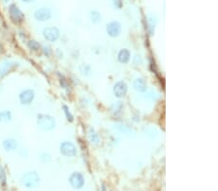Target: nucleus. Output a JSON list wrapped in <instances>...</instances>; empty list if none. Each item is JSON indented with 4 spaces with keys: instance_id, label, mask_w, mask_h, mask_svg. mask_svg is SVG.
I'll return each instance as SVG.
<instances>
[{
    "instance_id": "obj_1",
    "label": "nucleus",
    "mask_w": 218,
    "mask_h": 191,
    "mask_svg": "<svg viewBox=\"0 0 218 191\" xmlns=\"http://www.w3.org/2000/svg\"><path fill=\"white\" fill-rule=\"evenodd\" d=\"M37 125L42 130L50 131L55 128V119L50 115L40 114L37 117Z\"/></svg>"
},
{
    "instance_id": "obj_2",
    "label": "nucleus",
    "mask_w": 218,
    "mask_h": 191,
    "mask_svg": "<svg viewBox=\"0 0 218 191\" xmlns=\"http://www.w3.org/2000/svg\"><path fill=\"white\" fill-rule=\"evenodd\" d=\"M21 183L26 188H35L40 183V177L36 172H27L21 177Z\"/></svg>"
},
{
    "instance_id": "obj_3",
    "label": "nucleus",
    "mask_w": 218,
    "mask_h": 191,
    "mask_svg": "<svg viewBox=\"0 0 218 191\" xmlns=\"http://www.w3.org/2000/svg\"><path fill=\"white\" fill-rule=\"evenodd\" d=\"M60 152L66 157H73L77 156V149L72 142L65 141L60 145Z\"/></svg>"
},
{
    "instance_id": "obj_4",
    "label": "nucleus",
    "mask_w": 218,
    "mask_h": 191,
    "mask_svg": "<svg viewBox=\"0 0 218 191\" xmlns=\"http://www.w3.org/2000/svg\"><path fill=\"white\" fill-rule=\"evenodd\" d=\"M69 183L74 189H81L85 185V178L79 172H74L69 177Z\"/></svg>"
},
{
    "instance_id": "obj_5",
    "label": "nucleus",
    "mask_w": 218,
    "mask_h": 191,
    "mask_svg": "<svg viewBox=\"0 0 218 191\" xmlns=\"http://www.w3.org/2000/svg\"><path fill=\"white\" fill-rule=\"evenodd\" d=\"M9 15H10L12 20L17 23L21 22L24 18V13L20 10V8H18L16 4H11L10 7H9Z\"/></svg>"
},
{
    "instance_id": "obj_6",
    "label": "nucleus",
    "mask_w": 218,
    "mask_h": 191,
    "mask_svg": "<svg viewBox=\"0 0 218 191\" xmlns=\"http://www.w3.org/2000/svg\"><path fill=\"white\" fill-rule=\"evenodd\" d=\"M106 30L110 37L115 38V37H118L120 33H121V25H120L118 21H112L107 24Z\"/></svg>"
},
{
    "instance_id": "obj_7",
    "label": "nucleus",
    "mask_w": 218,
    "mask_h": 191,
    "mask_svg": "<svg viewBox=\"0 0 218 191\" xmlns=\"http://www.w3.org/2000/svg\"><path fill=\"white\" fill-rule=\"evenodd\" d=\"M60 32L56 27H47L43 30V36L48 42H55L59 38Z\"/></svg>"
},
{
    "instance_id": "obj_8",
    "label": "nucleus",
    "mask_w": 218,
    "mask_h": 191,
    "mask_svg": "<svg viewBox=\"0 0 218 191\" xmlns=\"http://www.w3.org/2000/svg\"><path fill=\"white\" fill-rule=\"evenodd\" d=\"M128 91V86L124 81H118L114 86V94L117 97H123L126 96Z\"/></svg>"
},
{
    "instance_id": "obj_9",
    "label": "nucleus",
    "mask_w": 218,
    "mask_h": 191,
    "mask_svg": "<svg viewBox=\"0 0 218 191\" xmlns=\"http://www.w3.org/2000/svg\"><path fill=\"white\" fill-rule=\"evenodd\" d=\"M34 17L36 20L39 21H46V20H50V17H52V13H50L49 8L44 7V8H40L38 10H36L34 13Z\"/></svg>"
},
{
    "instance_id": "obj_10",
    "label": "nucleus",
    "mask_w": 218,
    "mask_h": 191,
    "mask_svg": "<svg viewBox=\"0 0 218 191\" xmlns=\"http://www.w3.org/2000/svg\"><path fill=\"white\" fill-rule=\"evenodd\" d=\"M18 97H20V101L22 105H27L33 101L34 97H35V93L33 90L28 89V90L21 92L20 96H18Z\"/></svg>"
},
{
    "instance_id": "obj_11",
    "label": "nucleus",
    "mask_w": 218,
    "mask_h": 191,
    "mask_svg": "<svg viewBox=\"0 0 218 191\" xmlns=\"http://www.w3.org/2000/svg\"><path fill=\"white\" fill-rule=\"evenodd\" d=\"M133 87L135 88L136 91L141 93L146 92L147 90V84L143 78H136L133 82Z\"/></svg>"
},
{
    "instance_id": "obj_12",
    "label": "nucleus",
    "mask_w": 218,
    "mask_h": 191,
    "mask_svg": "<svg viewBox=\"0 0 218 191\" xmlns=\"http://www.w3.org/2000/svg\"><path fill=\"white\" fill-rule=\"evenodd\" d=\"M14 65H15V63L10 62V61H4L3 63L0 64V76L3 77L4 75H6V74L12 69Z\"/></svg>"
},
{
    "instance_id": "obj_13",
    "label": "nucleus",
    "mask_w": 218,
    "mask_h": 191,
    "mask_svg": "<svg viewBox=\"0 0 218 191\" xmlns=\"http://www.w3.org/2000/svg\"><path fill=\"white\" fill-rule=\"evenodd\" d=\"M3 148L5 149L7 152L15 151L18 148V143L15 139L9 138V139H6V140L3 141Z\"/></svg>"
},
{
    "instance_id": "obj_14",
    "label": "nucleus",
    "mask_w": 218,
    "mask_h": 191,
    "mask_svg": "<svg viewBox=\"0 0 218 191\" xmlns=\"http://www.w3.org/2000/svg\"><path fill=\"white\" fill-rule=\"evenodd\" d=\"M130 57H131V53H130V51L126 48H123L119 51V53L117 55V59L120 63H123V64H126L129 62L130 60Z\"/></svg>"
},
{
    "instance_id": "obj_15",
    "label": "nucleus",
    "mask_w": 218,
    "mask_h": 191,
    "mask_svg": "<svg viewBox=\"0 0 218 191\" xmlns=\"http://www.w3.org/2000/svg\"><path fill=\"white\" fill-rule=\"evenodd\" d=\"M88 138L91 143H95V144H98L99 143V136L97 132L93 128H89L88 130Z\"/></svg>"
},
{
    "instance_id": "obj_16",
    "label": "nucleus",
    "mask_w": 218,
    "mask_h": 191,
    "mask_svg": "<svg viewBox=\"0 0 218 191\" xmlns=\"http://www.w3.org/2000/svg\"><path fill=\"white\" fill-rule=\"evenodd\" d=\"M12 115L10 111H2L0 112V122H7V121H11Z\"/></svg>"
},
{
    "instance_id": "obj_17",
    "label": "nucleus",
    "mask_w": 218,
    "mask_h": 191,
    "mask_svg": "<svg viewBox=\"0 0 218 191\" xmlns=\"http://www.w3.org/2000/svg\"><path fill=\"white\" fill-rule=\"evenodd\" d=\"M90 20L93 23H98L101 21V15L98 11H92L90 13Z\"/></svg>"
},
{
    "instance_id": "obj_18",
    "label": "nucleus",
    "mask_w": 218,
    "mask_h": 191,
    "mask_svg": "<svg viewBox=\"0 0 218 191\" xmlns=\"http://www.w3.org/2000/svg\"><path fill=\"white\" fill-rule=\"evenodd\" d=\"M27 45H28V48L33 51H38L41 48V45L38 43V42L33 41V40L29 41L28 43H27Z\"/></svg>"
},
{
    "instance_id": "obj_19",
    "label": "nucleus",
    "mask_w": 218,
    "mask_h": 191,
    "mask_svg": "<svg viewBox=\"0 0 218 191\" xmlns=\"http://www.w3.org/2000/svg\"><path fill=\"white\" fill-rule=\"evenodd\" d=\"M62 108H63V110H64V113H65V116H66L67 120L69 121V122H73V121H74V117H73V115L71 114L70 110H69V107H68L67 105H63Z\"/></svg>"
},
{
    "instance_id": "obj_20",
    "label": "nucleus",
    "mask_w": 218,
    "mask_h": 191,
    "mask_svg": "<svg viewBox=\"0 0 218 191\" xmlns=\"http://www.w3.org/2000/svg\"><path fill=\"white\" fill-rule=\"evenodd\" d=\"M39 158H40V160L43 162H49L50 160V156L48 152H43L39 156Z\"/></svg>"
},
{
    "instance_id": "obj_21",
    "label": "nucleus",
    "mask_w": 218,
    "mask_h": 191,
    "mask_svg": "<svg viewBox=\"0 0 218 191\" xmlns=\"http://www.w3.org/2000/svg\"><path fill=\"white\" fill-rule=\"evenodd\" d=\"M0 180H1V183L3 185H5V183H6V175H5V171H4L3 167H0Z\"/></svg>"
},
{
    "instance_id": "obj_22",
    "label": "nucleus",
    "mask_w": 218,
    "mask_h": 191,
    "mask_svg": "<svg viewBox=\"0 0 218 191\" xmlns=\"http://www.w3.org/2000/svg\"><path fill=\"white\" fill-rule=\"evenodd\" d=\"M133 62H134V64H136V65H141L143 63V60H142L141 56H138V55H136V56L134 57Z\"/></svg>"
},
{
    "instance_id": "obj_23",
    "label": "nucleus",
    "mask_w": 218,
    "mask_h": 191,
    "mask_svg": "<svg viewBox=\"0 0 218 191\" xmlns=\"http://www.w3.org/2000/svg\"><path fill=\"white\" fill-rule=\"evenodd\" d=\"M114 6L117 8H121L122 7V0H114Z\"/></svg>"
},
{
    "instance_id": "obj_24",
    "label": "nucleus",
    "mask_w": 218,
    "mask_h": 191,
    "mask_svg": "<svg viewBox=\"0 0 218 191\" xmlns=\"http://www.w3.org/2000/svg\"><path fill=\"white\" fill-rule=\"evenodd\" d=\"M49 49H50V48L49 46H44V53L46 54V55H50V51H49Z\"/></svg>"
},
{
    "instance_id": "obj_25",
    "label": "nucleus",
    "mask_w": 218,
    "mask_h": 191,
    "mask_svg": "<svg viewBox=\"0 0 218 191\" xmlns=\"http://www.w3.org/2000/svg\"><path fill=\"white\" fill-rule=\"evenodd\" d=\"M24 2H26V3H30V2H33L34 0H22Z\"/></svg>"
},
{
    "instance_id": "obj_26",
    "label": "nucleus",
    "mask_w": 218,
    "mask_h": 191,
    "mask_svg": "<svg viewBox=\"0 0 218 191\" xmlns=\"http://www.w3.org/2000/svg\"><path fill=\"white\" fill-rule=\"evenodd\" d=\"M3 1L5 2V3H7V2H9V0H3Z\"/></svg>"
}]
</instances>
